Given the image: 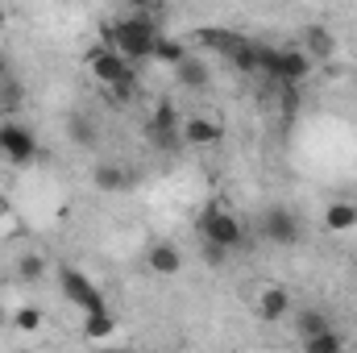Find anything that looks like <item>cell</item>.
<instances>
[{"mask_svg": "<svg viewBox=\"0 0 357 353\" xmlns=\"http://www.w3.org/2000/svg\"><path fill=\"white\" fill-rule=\"evenodd\" d=\"M199 233H204L208 246H216V250H225V254H233V250L245 246V225H241V216L229 212L225 204H208V208H204Z\"/></svg>", "mask_w": 357, "mask_h": 353, "instance_id": "2", "label": "cell"}, {"mask_svg": "<svg viewBox=\"0 0 357 353\" xmlns=\"http://www.w3.org/2000/svg\"><path fill=\"white\" fill-rule=\"evenodd\" d=\"M71 137L75 142H91V121H71Z\"/></svg>", "mask_w": 357, "mask_h": 353, "instance_id": "26", "label": "cell"}, {"mask_svg": "<svg viewBox=\"0 0 357 353\" xmlns=\"http://www.w3.org/2000/svg\"><path fill=\"white\" fill-rule=\"evenodd\" d=\"M324 229L328 233H354L357 229V204L354 200H333L324 208Z\"/></svg>", "mask_w": 357, "mask_h": 353, "instance_id": "14", "label": "cell"}, {"mask_svg": "<svg viewBox=\"0 0 357 353\" xmlns=\"http://www.w3.org/2000/svg\"><path fill=\"white\" fill-rule=\"evenodd\" d=\"M46 274V258H38V254H25L21 262H17V278L21 283H38Z\"/></svg>", "mask_w": 357, "mask_h": 353, "instance_id": "23", "label": "cell"}, {"mask_svg": "<svg viewBox=\"0 0 357 353\" xmlns=\"http://www.w3.org/2000/svg\"><path fill=\"white\" fill-rule=\"evenodd\" d=\"M303 353H345V333L328 329V333H320V337L303 341Z\"/></svg>", "mask_w": 357, "mask_h": 353, "instance_id": "20", "label": "cell"}, {"mask_svg": "<svg viewBox=\"0 0 357 353\" xmlns=\"http://www.w3.org/2000/svg\"><path fill=\"white\" fill-rule=\"evenodd\" d=\"M0 154H4L13 167L33 163V158H38V137H33V129L21 125V121H4V125H0Z\"/></svg>", "mask_w": 357, "mask_h": 353, "instance_id": "6", "label": "cell"}, {"mask_svg": "<svg viewBox=\"0 0 357 353\" xmlns=\"http://www.w3.org/2000/svg\"><path fill=\"white\" fill-rule=\"evenodd\" d=\"M183 142L187 146H216L220 142V125L212 117H187L183 121Z\"/></svg>", "mask_w": 357, "mask_h": 353, "instance_id": "13", "label": "cell"}, {"mask_svg": "<svg viewBox=\"0 0 357 353\" xmlns=\"http://www.w3.org/2000/svg\"><path fill=\"white\" fill-rule=\"evenodd\" d=\"M287 312H291V291H287V287H262V291H258V316H262V320L274 324V320H282Z\"/></svg>", "mask_w": 357, "mask_h": 353, "instance_id": "12", "label": "cell"}, {"mask_svg": "<svg viewBox=\"0 0 357 353\" xmlns=\"http://www.w3.org/2000/svg\"><path fill=\"white\" fill-rule=\"evenodd\" d=\"M91 75H96V84H104V88H129V84H133V63L121 59L116 50L100 46V50L91 54Z\"/></svg>", "mask_w": 357, "mask_h": 353, "instance_id": "7", "label": "cell"}, {"mask_svg": "<svg viewBox=\"0 0 357 353\" xmlns=\"http://www.w3.org/2000/svg\"><path fill=\"white\" fill-rule=\"evenodd\" d=\"M91 183H96L100 191H125V187H133V175H129L125 163H100V167L91 171Z\"/></svg>", "mask_w": 357, "mask_h": 353, "instance_id": "15", "label": "cell"}, {"mask_svg": "<svg viewBox=\"0 0 357 353\" xmlns=\"http://www.w3.org/2000/svg\"><path fill=\"white\" fill-rule=\"evenodd\" d=\"M146 270L158 274V278L178 274V270H183V250H178L175 241H154V246L146 250Z\"/></svg>", "mask_w": 357, "mask_h": 353, "instance_id": "9", "label": "cell"}, {"mask_svg": "<svg viewBox=\"0 0 357 353\" xmlns=\"http://www.w3.org/2000/svg\"><path fill=\"white\" fill-rule=\"evenodd\" d=\"M4 80H13V63H8V54L0 50V84H4Z\"/></svg>", "mask_w": 357, "mask_h": 353, "instance_id": "28", "label": "cell"}, {"mask_svg": "<svg viewBox=\"0 0 357 353\" xmlns=\"http://www.w3.org/2000/svg\"><path fill=\"white\" fill-rule=\"evenodd\" d=\"M59 291H63V299H67V303H75L84 316H91V312H108L104 291L91 283L79 266H59Z\"/></svg>", "mask_w": 357, "mask_h": 353, "instance_id": "4", "label": "cell"}, {"mask_svg": "<svg viewBox=\"0 0 357 353\" xmlns=\"http://www.w3.org/2000/svg\"><path fill=\"white\" fill-rule=\"evenodd\" d=\"M8 324H13L17 333H38V329H42V308H17V312L8 316Z\"/></svg>", "mask_w": 357, "mask_h": 353, "instance_id": "22", "label": "cell"}, {"mask_svg": "<svg viewBox=\"0 0 357 353\" xmlns=\"http://www.w3.org/2000/svg\"><path fill=\"white\" fill-rule=\"evenodd\" d=\"M158 38H162V29H158V21H154L150 8H133L129 17H121V21H112V25L104 29V46L116 50V54L129 59V63L154 59Z\"/></svg>", "mask_w": 357, "mask_h": 353, "instance_id": "1", "label": "cell"}, {"mask_svg": "<svg viewBox=\"0 0 357 353\" xmlns=\"http://www.w3.org/2000/svg\"><path fill=\"white\" fill-rule=\"evenodd\" d=\"M146 133H150V142H154L158 150H171V146L183 142V121H178L175 100H158V104L150 108V117H146Z\"/></svg>", "mask_w": 357, "mask_h": 353, "instance_id": "5", "label": "cell"}, {"mask_svg": "<svg viewBox=\"0 0 357 353\" xmlns=\"http://www.w3.org/2000/svg\"><path fill=\"white\" fill-rule=\"evenodd\" d=\"M258 229H262V237H266L270 246H295V241L303 237V229H299V216H295L291 208H266Z\"/></svg>", "mask_w": 357, "mask_h": 353, "instance_id": "8", "label": "cell"}, {"mask_svg": "<svg viewBox=\"0 0 357 353\" xmlns=\"http://www.w3.org/2000/svg\"><path fill=\"white\" fill-rule=\"evenodd\" d=\"M112 333H116L112 308H108V312H91V316H84V337H88V341H108Z\"/></svg>", "mask_w": 357, "mask_h": 353, "instance_id": "18", "label": "cell"}, {"mask_svg": "<svg viewBox=\"0 0 357 353\" xmlns=\"http://www.w3.org/2000/svg\"><path fill=\"white\" fill-rule=\"evenodd\" d=\"M299 341H312V337H320V333H328L333 329V320L320 312V308H307V312H299Z\"/></svg>", "mask_w": 357, "mask_h": 353, "instance_id": "19", "label": "cell"}, {"mask_svg": "<svg viewBox=\"0 0 357 353\" xmlns=\"http://www.w3.org/2000/svg\"><path fill=\"white\" fill-rule=\"evenodd\" d=\"M21 96H25V88H21L17 80H4V84H0V108H8V112H13V108L21 104Z\"/></svg>", "mask_w": 357, "mask_h": 353, "instance_id": "24", "label": "cell"}, {"mask_svg": "<svg viewBox=\"0 0 357 353\" xmlns=\"http://www.w3.org/2000/svg\"><path fill=\"white\" fill-rule=\"evenodd\" d=\"M225 258H229V254H225V250H216V246H208V241H204V262L220 266V262H225Z\"/></svg>", "mask_w": 357, "mask_h": 353, "instance_id": "27", "label": "cell"}, {"mask_svg": "<svg viewBox=\"0 0 357 353\" xmlns=\"http://www.w3.org/2000/svg\"><path fill=\"white\" fill-rule=\"evenodd\" d=\"M175 80H178V88H187V91H204L208 84H212V67H208L204 59L187 54V59L175 67Z\"/></svg>", "mask_w": 357, "mask_h": 353, "instance_id": "11", "label": "cell"}, {"mask_svg": "<svg viewBox=\"0 0 357 353\" xmlns=\"http://www.w3.org/2000/svg\"><path fill=\"white\" fill-rule=\"evenodd\" d=\"M199 33V46H212V50H220V54H233V46L241 42V33H233V29H225V25H204V29H195Z\"/></svg>", "mask_w": 357, "mask_h": 353, "instance_id": "17", "label": "cell"}, {"mask_svg": "<svg viewBox=\"0 0 357 353\" xmlns=\"http://www.w3.org/2000/svg\"><path fill=\"white\" fill-rule=\"evenodd\" d=\"M278 96H282V108H287V112L299 108V91L291 88V84H278Z\"/></svg>", "mask_w": 357, "mask_h": 353, "instance_id": "25", "label": "cell"}, {"mask_svg": "<svg viewBox=\"0 0 357 353\" xmlns=\"http://www.w3.org/2000/svg\"><path fill=\"white\" fill-rule=\"evenodd\" d=\"M262 54H266V46H258V42H250V38L241 33V42L233 46V54H229V59H233V67H237V71H245V75H250V71H262Z\"/></svg>", "mask_w": 357, "mask_h": 353, "instance_id": "16", "label": "cell"}, {"mask_svg": "<svg viewBox=\"0 0 357 353\" xmlns=\"http://www.w3.org/2000/svg\"><path fill=\"white\" fill-rule=\"evenodd\" d=\"M0 216H4V204H0Z\"/></svg>", "mask_w": 357, "mask_h": 353, "instance_id": "31", "label": "cell"}, {"mask_svg": "<svg viewBox=\"0 0 357 353\" xmlns=\"http://www.w3.org/2000/svg\"><path fill=\"white\" fill-rule=\"evenodd\" d=\"M4 21H8V13H4V8H0V25H4Z\"/></svg>", "mask_w": 357, "mask_h": 353, "instance_id": "30", "label": "cell"}, {"mask_svg": "<svg viewBox=\"0 0 357 353\" xmlns=\"http://www.w3.org/2000/svg\"><path fill=\"white\" fill-rule=\"evenodd\" d=\"M154 59H158V63H167V67H178V63L187 59V46L162 33V38H158V46H154Z\"/></svg>", "mask_w": 357, "mask_h": 353, "instance_id": "21", "label": "cell"}, {"mask_svg": "<svg viewBox=\"0 0 357 353\" xmlns=\"http://www.w3.org/2000/svg\"><path fill=\"white\" fill-rule=\"evenodd\" d=\"M299 50H303V54L312 59V67H316V63H328V59L337 54V38H333L324 25H307V29H303V46H299Z\"/></svg>", "mask_w": 357, "mask_h": 353, "instance_id": "10", "label": "cell"}, {"mask_svg": "<svg viewBox=\"0 0 357 353\" xmlns=\"http://www.w3.org/2000/svg\"><path fill=\"white\" fill-rule=\"evenodd\" d=\"M0 324H8V316H4V308H0Z\"/></svg>", "mask_w": 357, "mask_h": 353, "instance_id": "29", "label": "cell"}, {"mask_svg": "<svg viewBox=\"0 0 357 353\" xmlns=\"http://www.w3.org/2000/svg\"><path fill=\"white\" fill-rule=\"evenodd\" d=\"M262 71H266L274 84H303L307 75H312V59L299 50V46H266V54H262Z\"/></svg>", "mask_w": 357, "mask_h": 353, "instance_id": "3", "label": "cell"}]
</instances>
